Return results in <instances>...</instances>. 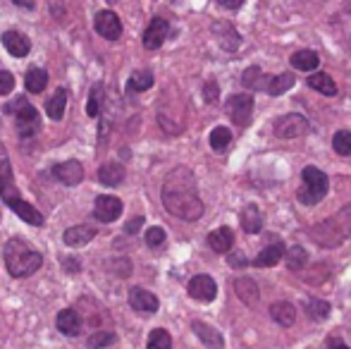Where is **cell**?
<instances>
[{
    "label": "cell",
    "mask_w": 351,
    "mask_h": 349,
    "mask_svg": "<svg viewBox=\"0 0 351 349\" xmlns=\"http://www.w3.org/2000/svg\"><path fill=\"white\" fill-rule=\"evenodd\" d=\"M196 177L189 168L180 165L165 177L162 184V206L170 215L194 223L204 215V201L199 199Z\"/></svg>",
    "instance_id": "obj_1"
},
{
    "label": "cell",
    "mask_w": 351,
    "mask_h": 349,
    "mask_svg": "<svg viewBox=\"0 0 351 349\" xmlns=\"http://www.w3.org/2000/svg\"><path fill=\"white\" fill-rule=\"evenodd\" d=\"M308 237L323 249L339 247L344 239L351 237V204L342 206L332 218L313 225V228L308 230Z\"/></svg>",
    "instance_id": "obj_2"
},
{
    "label": "cell",
    "mask_w": 351,
    "mask_h": 349,
    "mask_svg": "<svg viewBox=\"0 0 351 349\" xmlns=\"http://www.w3.org/2000/svg\"><path fill=\"white\" fill-rule=\"evenodd\" d=\"M3 258L5 265H8V273L12 278H29L34 275L43 263V256L38 252L27 247V242L22 239H10L3 249Z\"/></svg>",
    "instance_id": "obj_3"
},
{
    "label": "cell",
    "mask_w": 351,
    "mask_h": 349,
    "mask_svg": "<svg viewBox=\"0 0 351 349\" xmlns=\"http://www.w3.org/2000/svg\"><path fill=\"white\" fill-rule=\"evenodd\" d=\"M301 177H304V186L299 189V201L306 206H315L325 199L330 189V180L323 170H318L315 165H306L301 170Z\"/></svg>",
    "instance_id": "obj_4"
},
{
    "label": "cell",
    "mask_w": 351,
    "mask_h": 349,
    "mask_svg": "<svg viewBox=\"0 0 351 349\" xmlns=\"http://www.w3.org/2000/svg\"><path fill=\"white\" fill-rule=\"evenodd\" d=\"M5 110H8L10 115H14V122H17V130L22 136L36 134L38 127H41V117H38L36 108L27 101V96H17L14 103H8V106H5Z\"/></svg>",
    "instance_id": "obj_5"
},
{
    "label": "cell",
    "mask_w": 351,
    "mask_h": 349,
    "mask_svg": "<svg viewBox=\"0 0 351 349\" xmlns=\"http://www.w3.org/2000/svg\"><path fill=\"white\" fill-rule=\"evenodd\" d=\"M308 120L299 112H289V115H282L275 120L273 132L280 139H296V136H304L308 132Z\"/></svg>",
    "instance_id": "obj_6"
},
{
    "label": "cell",
    "mask_w": 351,
    "mask_h": 349,
    "mask_svg": "<svg viewBox=\"0 0 351 349\" xmlns=\"http://www.w3.org/2000/svg\"><path fill=\"white\" fill-rule=\"evenodd\" d=\"M227 115L239 127H246L254 117V93H234L227 101Z\"/></svg>",
    "instance_id": "obj_7"
},
{
    "label": "cell",
    "mask_w": 351,
    "mask_h": 349,
    "mask_svg": "<svg viewBox=\"0 0 351 349\" xmlns=\"http://www.w3.org/2000/svg\"><path fill=\"white\" fill-rule=\"evenodd\" d=\"M210 32H213V36H215L217 46H220L222 51H227V53L239 51L241 36H239V32H237V29L232 27L230 22H222V19H217V22L210 24Z\"/></svg>",
    "instance_id": "obj_8"
},
{
    "label": "cell",
    "mask_w": 351,
    "mask_h": 349,
    "mask_svg": "<svg viewBox=\"0 0 351 349\" xmlns=\"http://www.w3.org/2000/svg\"><path fill=\"white\" fill-rule=\"evenodd\" d=\"M0 199H3V204L10 206V208H12V206L17 204V201H22L17 184H14L12 165H10L8 158H5L3 163H0Z\"/></svg>",
    "instance_id": "obj_9"
},
{
    "label": "cell",
    "mask_w": 351,
    "mask_h": 349,
    "mask_svg": "<svg viewBox=\"0 0 351 349\" xmlns=\"http://www.w3.org/2000/svg\"><path fill=\"white\" fill-rule=\"evenodd\" d=\"M93 215H96V220H101V223H115V220L122 215V201L110 194L96 196Z\"/></svg>",
    "instance_id": "obj_10"
},
{
    "label": "cell",
    "mask_w": 351,
    "mask_h": 349,
    "mask_svg": "<svg viewBox=\"0 0 351 349\" xmlns=\"http://www.w3.org/2000/svg\"><path fill=\"white\" fill-rule=\"evenodd\" d=\"M93 27H96V32L101 34L103 38H108V41H117V38L122 36V22L112 10H101V12L96 14Z\"/></svg>",
    "instance_id": "obj_11"
},
{
    "label": "cell",
    "mask_w": 351,
    "mask_h": 349,
    "mask_svg": "<svg viewBox=\"0 0 351 349\" xmlns=\"http://www.w3.org/2000/svg\"><path fill=\"white\" fill-rule=\"evenodd\" d=\"M167 34H170V24H167L165 17H153L151 24L143 32V48L148 51H158V48L165 43Z\"/></svg>",
    "instance_id": "obj_12"
},
{
    "label": "cell",
    "mask_w": 351,
    "mask_h": 349,
    "mask_svg": "<svg viewBox=\"0 0 351 349\" xmlns=\"http://www.w3.org/2000/svg\"><path fill=\"white\" fill-rule=\"evenodd\" d=\"M189 294L196 302H213L217 297V285L210 275H194L189 280Z\"/></svg>",
    "instance_id": "obj_13"
},
{
    "label": "cell",
    "mask_w": 351,
    "mask_h": 349,
    "mask_svg": "<svg viewBox=\"0 0 351 349\" xmlns=\"http://www.w3.org/2000/svg\"><path fill=\"white\" fill-rule=\"evenodd\" d=\"M53 177L60 180L65 186H74L84 180V168L79 160H62V163L53 165Z\"/></svg>",
    "instance_id": "obj_14"
},
{
    "label": "cell",
    "mask_w": 351,
    "mask_h": 349,
    "mask_svg": "<svg viewBox=\"0 0 351 349\" xmlns=\"http://www.w3.org/2000/svg\"><path fill=\"white\" fill-rule=\"evenodd\" d=\"M130 306L134 309V311H141V313H156L158 311V297L143 287H132L130 289Z\"/></svg>",
    "instance_id": "obj_15"
},
{
    "label": "cell",
    "mask_w": 351,
    "mask_h": 349,
    "mask_svg": "<svg viewBox=\"0 0 351 349\" xmlns=\"http://www.w3.org/2000/svg\"><path fill=\"white\" fill-rule=\"evenodd\" d=\"M3 46H5V51H8L10 56H14V58H27L29 51H32V43H29V38L24 36V34H19V32H5L3 34Z\"/></svg>",
    "instance_id": "obj_16"
},
{
    "label": "cell",
    "mask_w": 351,
    "mask_h": 349,
    "mask_svg": "<svg viewBox=\"0 0 351 349\" xmlns=\"http://www.w3.org/2000/svg\"><path fill=\"white\" fill-rule=\"evenodd\" d=\"M56 326L62 335H70V337H77L82 333V316H79L74 309H62L56 318Z\"/></svg>",
    "instance_id": "obj_17"
},
{
    "label": "cell",
    "mask_w": 351,
    "mask_h": 349,
    "mask_svg": "<svg viewBox=\"0 0 351 349\" xmlns=\"http://www.w3.org/2000/svg\"><path fill=\"white\" fill-rule=\"evenodd\" d=\"M208 247L215 254H230V249L234 247V232L230 228H217L208 234Z\"/></svg>",
    "instance_id": "obj_18"
},
{
    "label": "cell",
    "mask_w": 351,
    "mask_h": 349,
    "mask_svg": "<svg viewBox=\"0 0 351 349\" xmlns=\"http://www.w3.org/2000/svg\"><path fill=\"white\" fill-rule=\"evenodd\" d=\"M234 292H237V297L246 304V306L258 304L261 292H258V285L254 282V278H237L234 280Z\"/></svg>",
    "instance_id": "obj_19"
},
{
    "label": "cell",
    "mask_w": 351,
    "mask_h": 349,
    "mask_svg": "<svg viewBox=\"0 0 351 349\" xmlns=\"http://www.w3.org/2000/svg\"><path fill=\"white\" fill-rule=\"evenodd\" d=\"M194 333L199 335V340L204 342L208 349H225V342H222V335L215 330L213 326H208V323L204 321H194Z\"/></svg>",
    "instance_id": "obj_20"
},
{
    "label": "cell",
    "mask_w": 351,
    "mask_h": 349,
    "mask_svg": "<svg viewBox=\"0 0 351 349\" xmlns=\"http://www.w3.org/2000/svg\"><path fill=\"white\" fill-rule=\"evenodd\" d=\"M239 220H241V228H244L249 234H258L261 230H263V213H261V208L254 204L244 206Z\"/></svg>",
    "instance_id": "obj_21"
},
{
    "label": "cell",
    "mask_w": 351,
    "mask_h": 349,
    "mask_svg": "<svg viewBox=\"0 0 351 349\" xmlns=\"http://www.w3.org/2000/svg\"><path fill=\"white\" fill-rule=\"evenodd\" d=\"M93 237H96V230L88 228V225H74V228L65 230V234H62L67 247H84V244H88Z\"/></svg>",
    "instance_id": "obj_22"
},
{
    "label": "cell",
    "mask_w": 351,
    "mask_h": 349,
    "mask_svg": "<svg viewBox=\"0 0 351 349\" xmlns=\"http://www.w3.org/2000/svg\"><path fill=\"white\" fill-rule=\"evenodd\" d=\"M282 256H285V244L273 242L254 258V265H256V268H270V265H278L282 261Z\"/></svg>",
    "instance_id": "obj_23"
},
{
    "label": "cell",
    "mask_w": 351,
    "mask_h": 349,
    "mask_svg": "<svg viewBox=\"0 0 351 349\" xmlns=\"http://www.w3.org/2000/svg\"><path fill=\"white\" fill-rule=\"evenodd\" d=\"M270 316H273V321L280 323L282 328H289V326H294V321H296V309H294V304H289V302H278L270 306Z\"/></svg>",
    "instance_id": "obj_24"
},
{
    "label": "cell",
    "mask_w": 351,
    "mask_h": 349,
    "mask_svg": "<svg viewBox=\"0 0 351 349\" xmlns=\"http://www.w3.org/2000/svg\"><path fill=\"white\" fill-rule=\"evenodd\" d=\"M98 180H101V184H106V186L122 184V182H125V168H122L120 163L101 165V170H98Z\"/></svg>",
    "instance_id": "obj_25"
},
{
    "label": "cell",
    "mask_w": 351,
    "mask_h": 349,
    "mask_svg": "<svg viewBox=\"0 0 351 349\" xmlns=\"http://www.w3.org/2000/svg\"><path fill=\"white\" fill-rule=\"evenodd\" d=\"M65 108H67V91H65V88H58V91L53 93V96L48 98V103H46L48 117H51L53 122L62 120V115H65Z\"/></svg>",
    "instance_id": "obj_26"
},
{
    "label": "cell",
    "mask_w": 351,
    "mask_h": 349,
    "mask_svg": "<svg viewBox=\"0 0 351 349\" xmlns=\"http://www.w3.org/2000/svg\"><path fill=\"white\" fill-rule=\"evenodd\" d=\"M308 86L315 88L318 93H323V96H337V93H339L335 80L330 75H325V72H315V75H311L308 77Z\"/></svg>",
    "instance_id": "obj_27"
},
{
    "label": "cell",
    "mask_w": 351,
    "mask_h": 349,
    "mask_svg": "<svg viewBox=\"0 0 351 349\" xmlns=\"http://www.w3.org/2000/svg\"><path fill=\"white\" fill-rule=\"evenodd\" d=\"M320 65V58L315 51H299L291 56V67L301 72H313Z\"/></svg>",
    "instance_id": "obj_28"
},
{
    "label": "cell",
    "mask_w": 351,
    "mask_h": 349,
    "mask_svg": "<svg viewBox=\"0 0 351 349\" xmlns=\"http://www.w3.org/2000/svg\"><path fill=\"white\" fill-rule=\"evenodd\" d=\"M268 82L263 75V70H261L258 65H251L244 70V75H241V84H244L246 88H254V91H258V88H265L268 91Z\"/></svg>",
    "instance_id": "obj_29"
},
{
    "label": "cell",
    "mask_w": 351,
    "mask_h": 349,
    "mask_svg": "<svg viewBox=\"0 0 351 349\" xmlns=\"http://www.w3.org/2000/svg\"><path fill=\"white\" fill-rule=\"evenodd\" d=\"M12 210L19 215V218L24 220V223H29V225H34V228H41L43 225V215L38 213L36 208H34L32 204H27V201H17V204L12 206Z\"/></svg>",
    "instance_id": "obj_30"
},
{
    "label": "cell",
    "mask_w": 351,
    "mask_h": 349,
    "mask_svg": "<svg viewBox=\"0 0 351 349\" xmlns=\"http://www.w3.org/2000/svg\"><path fill=\"white\" fill-rule=\"evenodd\" d=\"M24 86H27L29 93H41L43 88L48 86L46 70H41V67H32V70L27 72V77H24Z\"/></svg>",
    "instance_id": "obj_31"
},
{
    "label": "cell",
    "mask_w": 351,
    "mask_h": 349,
    "mask_svg": "<svg viewBox=\"0 0 351 349\" xmlns=\"http://www.w3.org/2000/svg\"><path fill=\"white\" fill-rule=\"evenodd\" d=\"M296 84V77L291 72H282V75H275L270 77L268 82V93L270 96H282L285 91H289L291 86Z\"/></svg>",
    "instance_id": "obj_32"
},
{
    "label": "cell",
    "mask_w": 351,
    "mask_h": 349,
    "mask_svg": "<svg viewBox=\"0 0 351 349\" xmlns=\"http://www.w3.org/2000/svg\"><path fill=\"white\" fill-rule=\"evenodd\" d=\"M153 82H156V77H153V72H148V70L134 72V75L130 77V82H127V91H130V93L148 91V88L153 86Z\"/></svg>",
    "instance_id": "obj_33"
},
{
    "label": "cell",
    "mask_w": 351,
    "mask_h": 349,
    "mask_svg": "<svg viewBox=\"0 0 351 349\" xmlns=\"http://www.w3.org/2000/svg\"><path fill=\"white\" fill-rule=\"evenodd\" d=\"M285 258H287V268L289 270H301L308 263V252H306L304 247H299V244H294V247H289Z\"/></svg>",
    "instance_id": "obj_34"
},
{
    "label": "cell",
    "mask_w": 351,
    "mask_h": 349,
    "mask_svg": "<svg viewBox=\"0 0 351 349\" xmlns=\"http://www.w3.org/2000/svg\"><path fill=\"white\" fill-rule=\"evenodd\" d=\"M306 313H308L311 321H325L330 316V304L323 302V299H308L306 302Z\"/></svg>",
    "instance_id": "obj_35"
},
{
    "label": "cell",
    "mask_w": 351,
    "mask_h": 349,
    "mask_svg": "<svg viewBox=\"0 0 351 349\" xmlns=\"http://www.w3.org/2000/svg\"><path fill=\"white\" fill-rule=\"evenodd\" d=\"M230 141H232V132L227 127H215L210 132V149L217 151V154H222L230 146Z\"/></svg>",
    "instance_id": "obj_36"
},
{
    "label": "cell",
    "mask_w": 351,
    "mask_h": 349,
    "mask_svg": "<svg viewBox=\"0 0 351 349\" xmlns=\"http://www.w3.org/2000/svg\"><path fill=\"white\" fill-rule=\"evenodd\" d=\"M148 349H172V337L167 330L156 328V330L148 335Z\"/></svg>",
    "instance_id": "obj_37"
},
{
    "label": "cell",
    "mask_w": 351,
    "mask_h": 349,
    "mask_svg": "<svg viewBox=\"0 0 351 349\" xmlns=\"http://www.w3.org/2000/svg\"><path fill=\"white\" fill-rule=\"evenodd\" d=\"M332 149L337 151L339 156H351V132L349 130H339L337 134L332 136Z\"/></svg>",
    "instance_id": "obj_38"
},
{
    "label": "cell",
    "mask_w": 351,
    "mask_h": 349,
    "mask_svg": "<svg viewBox=\"0 0 351 349\" xmlns=\"http://www.w3.org/2000/svg\"><path fill=\"white\" fill-rule=\"evenodd\" d=\"M115 342V335L112 333H108V330H101V333H93L91 337H88V349H101V347H108V345H112Z\"/></svg>",
    "instance_id": "obj_39"
},
{
    "label": "cell",
    "mask_w": 351,
    "mask_h": 349,
    "mask_svg": "<svg viewBox=\"0 0 351 349\" xmlns=\"http://www.w3.org/2000/svg\"><path fill=\"white\" fill-rule=\"evenodd\" d=\"M101 84L93 86L91 96H88V103H86V115L88 117H98L101 115Z\"/></svg>",
    "instance_id": "obj_40"
},
{
    "label": "cell",
    "mask_w": 351,
    "mask_h": 349,
    "mask_svg": "<svg viewBox=\"0 0 351 349\" xmlns=\"http://www.w3.org/2000/svg\"><path fill=\"white\" fill-rule=\"evenodd\" d=\"M165 237H167L165 230L158 228V225H156V228H148V232H146V244H148V247H160V244L165 242Z\"/></svg>",
    "instance_id": "obj_41"
},
{
    "label": "cell",
    "mask_w": 351,
    "mask_h": 349,
    "mask_svg": "<svg viewBox=\"0 0 351 349\" xmlns=\"http://www.w3.org/2000/svg\"><path fill=\"white\" fill-rule=\"evenodd\" d=\"M14 88V77L8 70H0V96L10 93Z\"/></svg>",
    "instance_id": "obj_42"
},
{
    "label": "cell",
    "mask_w": 351,
    "mask_h": 349,
    "mask_svg": "<svg viewBox=\"0 0 351 349\" xmlns=\"http://www.w3.org/2000/svg\"><path fill=\"white\" fill-rule=\"evenodd\" d=\"M217 96H220V86L215 84V82H208V84L204 86V98L206 103H215Z\"/></svg>",
    "instance_id": "obj_43"
},
{
    "label": "cell",
    "mask_w": 351,
    "mask_h": 349,
    "mask_svg": "<svg viewBox=\"0 0 351 349\" xmlns=\"http://www.w3.org/2000/svg\"><path fill=\"white\" fill-rule=\"evenodd\" d=\"M227 263H230L232 268H246V265H249V261H246V256L241 252L230 254V256H227Z\"/></svg>",
    "instance_id": "obj_44"
},
{
    "label": "cell",
    "mask_w": 351,
    "mask_h": 349,
    "mask_svg": "<svg viewBox=\"0 0 351 349\" xmlns=\"http://www.w3.org/2000/svg\"><path fill=\"white\" fill-rule=\"evenodd\" d=\"M141 225H143V218H141V215H136V218H132L130 223L125 225V232L127 234H136V232H139Z\"/></svg>",
    "instance_id": "obj_45"
},
{
    "label": "cell",
    "mask_w": 351,
    "mask_h": 349,
    "mask_svg": "<svg viewBox=\"0 0 351 349\" xmlns=\"http://www.w3.org/2000/svg\"><path fill=\"white\" fill-rule=\"evenodd\" d=\"M217 5L225 10H239L244 5V0H217Z\"/></svg>",
    "instance_id": "obj_46"
},
{
    "label": "cell",
    "mask_w": 351,
    "mask_h": 349,
    "mask_svg": "<svg viewBox=\"0 0 351 349\" xmlns=\"http://www.w3.org/2000/svg\"><path fill=\"white\" fill-rule=\"evenodd\" d=\"M328 349H349V347L344 345L342 340H337V337H335V340H330V342H328Z\"/></svg>",
    "instance_id": "obj_47"
},
{
    "label": "cell",
    "mask_w": 351,
    "mask_h": 349,
    "mask_svg": "<svg viewBox=\"0 0 351 349\" xmlns=\"http://www.w3.org/2000/svg\"><path fill=\"white\" fill-rule=\"evenodd\" d=\"M14 5H19V8H27V10H34V0H12Z\"/></svg>",
    "instance_id": "obj_48"
},
{
    "label": "cell",
    "mask_w": 351,
    "mask_h": 349,
    "mask_svg": "<svg viewBox=\"0 0 351 349\" xmlns=\"http://www.w3.org/2000/svg\"><path fill=\"white\" fill-rule=\"evenodd\" d=\"M65 268H67V270H74V273H77V270H79V263H77V261H65Z\"/></svg>",
    "instance_id": "obj_49"
},
{
    "label": "cell",
    "mask_w": 351,
    "mask_h": 349,
    "mask_svg": "<svg viewBox=\"0 0 351 349\" xmlns=\"http://www.w3.org/2000/svg\"><path fill=\"white\" fill-rule=\"evenodd\" d=\"M108 3H117V0H108Z\"/></svg>",
    "instance_id": "obj_50"
},
{
    "label": "cell",
    "mask_w": 351,
    "mask_h": 349,
    "mask_svg": "<svg viewBox=\"0 0 351 349\" xmlns=\"http://www.w3.org/2000/svg\"><path fill=\"white\" fill-rule=\"evenodd\" d=\"M0 151H3V146H0Z\"/></svg>",
    "instance_id": "obj_51"
}]
</instances>
